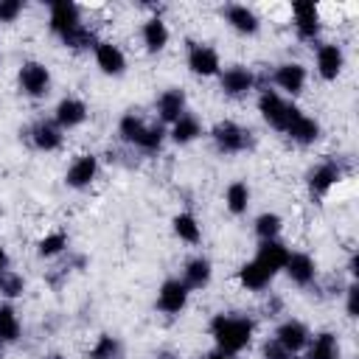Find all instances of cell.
Wrapping results in <instances>:
<instances>
[{"instance_id":"14","label":"cell","mask_w":359,"mask_h":359,"mask_svg":"<svg viewBox=\"0 0 359 359\" xmlns=\"http://www.w3.org/2000/svg\"><path fill=\"white\" fill-rule=\"evenodd\" d=\"M314 67H317V76H320L323 81H337V76H339L342 67H345V53H342V48L334 45V42L320 45L317 53H314Z\"/></svg>"},{"instance_id":"31","label":"cell","mask_w":359,"mask_h":359,"mask_svg":"<svg viewBox=\"0 0 359 359\" xmlns=\"http://www.w3.org/2000/svg\"><path fill=\"white\" fill-rule=\"evenodd\" d=\"M22 334V325H20V317L14 311L11 303H0V345H11L17 342Z\"/></svg>"},{"instance_id":"36","label":"cell","mask_w":359,"mask_h":359,"mask_svg":"<svg viewBox=\"0 0 359 359\" xmlns=\"http://www.w3.org/2000/svg\"><path fill=\"white\" fill-rule=\"evenodd\" d=\"M22 292H25V278L20 272H14V269L0 272V297L14 300V297H22Z\"/></svg>"},{"instance_id":"24","label":"cell","mask_w":359,"mask_h":359,"mask_svg":"<svg viewBox=\"0 0 359 359\" xmlns=\"http://www.w3.org/2000/svg\"><path fill=\"white\" fill-rule=\"evenodd\" d=\"M213 278V264L205 258V255H194L191 261H185V269H182V283L196 292V289H205Z\"/></svg>"},{"instance_id":"18","label":"cell","mask_w":359,"mask_h":359,"mask_svg":"<svg viewBox=\"0 0 359 359\" xmlns=\"http://www.w3.org/2000/svg\"><path fill=\"white\" fill-rule=\"evenodd\" d=\"M339 182H342V168L334 160H325V163H320V165H314L309 171V191L314 196H325Z\"/></svg>"},{"instance_id":"23","label":"cell","mask_w":359,"mask_h":359,"mask_svg":"<svg viewBox=\"0 0 359 359\" xmlns=\"http://www.w3.org/2000/svg\"><path fill=\"white\" fill-rule=\"evenodd\" d=\"M140 39H143V48H146L149 53H160V50H165L168 39H171V31H168L165 20L149 17V20L140 25Z\"/></svg>"},{"instance_id":"8","label":"cell","mask_w":359,"mask_h":359,"mask_svg":"<svg viewBox=\"0 0 359 359\" xmlns=\"http://www.w3.org/2000/svg\"><path fill=\"white\" fill-rule=\"evenodd\" d=\"M188 297H191V289L182 283V278H165L157 289V309L174 317L188 306Z\"/></svg>"},{"instance_id":"35","label":"cell","mask_w":359,"mask_h":359,"mask_svg":"<svg viewBox=\"0 0 359 359\" xmlns=\"http://www.w3.org/2000/svg\"><path fill=\"white\" fill-rule=\"evenodd\" d=\"M280 230H283V219H280L278 213H272V210H266V213H261V216L255 219V236H258L261 241L278 238Z\"/></svg>"},{"instance_id":"28","label":"cell","mask_w":359,"mask_h":359,"mask_svg":"<svg viewBox=\"0 0 359 359\" xmlns=\"http://www.w3.org/2000/svg\"><path fill=\"white\" fill-rule=\"evenodd\" d=\"M168 135H171V140H174L177 146H188V143H194V140L202 135V123H199L196 115L185 112V115H180V118L171 123Z\"/></svg>"},{"instance_id":"21","label":"cell","mask_w":359,"mask_h":359,"mask_svg":"<svg viewBox=\"0 0 359 359\" xmlns=\"http://www.w3.org/2000/svg\"><path fill=\"white\" fill-rule=\"evenodd\" d=\"M188 98H185V93L180 90V87H168V90H163L160 93V98H157V118L163 121V123H174L180 115H185L188 109Z\"/></svg>"},{"instance_id":"15","label":"cell","mask_w":359,"mask_h":359,"mask_svg":"<svg viewBox=\"0 0 359 359\" xmlns=\"http://www.w3.org/2000/svg\"><path fill=\"white\" fill-rule=\"evenodd\" d=\"M306 79H309V73H306V67H303L300 62H283V65H278V67H275V73H272L275 87H278L280 93L292 95V98L303 93Z\"/></svg>"},{"instance_id":"12","label":"cell","mask_w":359,"mask_h":359,"mask_svg":"<svg viewBox=\"0 0 359 359\" xmlns=\"http://www.w3.org/2000/svg\"><path fill=\"white\" fill-rule=\"evenodd\" d=\"M294 143H300V146H311V143H317L320 140V123L311 118V115H306V112H300L297 107H292V112H289V123H286V129H283Z\"/></svg>"},{"instance_id":"37","label":"cell","mask_w":359,"mask_h":359,"mask_svg":"<svg viewBox=\"0 0 359 359\" xmlns=\"http://www.w3.org/2000/svg\"><path fill=\"white\" fill-rule=\"evenodd\" d=\"M25 3L22 0H0V22H14L22 14Z\"/></svg>"},{"instance_id":"38","label":"cell","mask_w":359,"mask_h":359,"mask_svg":"<svg viewBox=\"0 0 359 359\" xmlns=\"http://www.w3.org/2000/svg\"><path fill=\"white\" fill-rule=\"evenodd\" d=\"M345 311H348V317H359V286H356V280L348 283V289H345Z\"/></svg>"},{"instance_id":"22","label":"cell","mask_w":359,"mask_h":359,"mask_svg":"<svg viewBox=\"0 0 359 359\" xmlns=\"http://www.w3.org/2000/svg\"><path fill=\"white\" fill-rule=\"evenodd\" d=\"M224 20H227V25H230L233 31H238V34H244V36H252V34H258V28H261L258 14H255L250 6H244V3L227 6V8H224Z\"/></svg>"},{"instance_id":"16","label":"cell","mask_w":359,"mask_h":359,"mask_svg":"<svg viewBox=\"0 0 359 359\" xmlns=\"http://www.w3.org/2000/svg\"><path fill=\"white\" fill-rule=\"evenodd\" d=\"M87 115H90L87 104H84L81 98H76V95H67V98H62V101L56 104V109H53V123H56L62 132H67V129L81 126V123L87 121Z\"/></svg>"},{"instance_id":"20","label":"cell","mask_w":359,"mask_h":359,"mask_svg":"<svg viewBox=\"0 0 359 359\" xmlns=\"http://www.w3.org/2000/svg\"><path fill=\"white\" fill-rule=\"evenodd\" d=\"M283 272L294 286H309L317 278V261L309 252H289V261H286Z\"/></svg>"},{"instance_id":"40","label":"cell","mask_w":359,"mask_h":359,"mask_svg":"<svg viewBox=\"0 0 359 359\" xmlns=\"http://www.w3.org/2000/svg\"><path fill=\"white\" fill-rule=\"evenodd\" d=\"M8 269V252H6V247L0 244V272H6Z\"/></svg>"},{"instance_id":"25","label":"cell","mask_w":359,"mask_h":359,"mask_svg":"<svg viewBox=\"0 0 359 359\" xmlns=\"http://www.w3.org/2000/svg\"><path fill=\"white\" fill-rule=\"evenodd\" d=\"M31 143L39 151H56V149H62L65 135L53 121H39L31 126Z\"/></svg>"},{"instance_id":"32","label":"cell","mask_w":359,"mask_h":359,"mask_svg":"<svg viewBox=\"0 0 359 359\" xmlns=\"http://www.w3.org/2000/svg\"><path fill=\"white\" fill-rule=\"evenodd\" d=\"M87 356L90 359H123V342L118 337H112V334H101L93 342Z\"/></svg>"},{"instance_id":"5","label":"cell","mask_w":359,"mask_h":359,"mask_svg":"<svg viewBox=\"0 0 359 359\" xmlns=\"http://www.w3.org/2000/svg\"><path fill=\"white\" fill-rule=\"evenodd\" d=\"M292 107H294V104H289L278 90H269V87H266V90L258 95V112H261V118H264L272 129H278V132L286 129Z\"/></svg>"},{"instance_id":"1","label":"cell","mask_w":359,"mask_h":359,"mask_svg":"<svg viewBox=\"0 0 359 359\" xmlns=\"http://www.w3.org/2000/svg\"><path fill=\"white\" fill-rule=\"evenodd\" d=\"M252 320L250 317H238V314H216L210 320V337L216 342V351L236 356L241 353L250 342H252Z\"/></svg>"},{"instance_id":"13","label":"cell","mask_w":359,"mask_h":359,"mask_svg":"<svg viewBox=\"0 0 359 359\" xmlns=\"http://www.w3.org/2000/svg\"><path fill=\"white\" fill-rule=\"evenodd\" d=\"M98 177V157L95 154H79L65 174V185L73 191H84L93 185V180Z\"/></svg>"},{"instance_id":"17","label":"cell","mask_w":359,"mask_h":359,"mask_svg":"<svg viewBox=\"0 0 359 359\" xmlns=\"http://www.w3.org/2000/svg\"><path fill=\"white\" fill-rule=\"evenodd\" d=\"M93 56H95V65H98V70L104 76H123V70H126V53L115 42L98 39Z\"/></svg>"},{"instance_id":"3","label":"cell","mask_w":359,"mask_h":359,"mask_svg":"<svg viewBox=\"0 0 359 359\" xmlns=\"http://www.w3.org/2000/svg\"><path fill=\"white\" fill-rule=\"evenodd\" d=\"M17 84H20V93L28 95V98H45L50 93V70L31 59V62H22L20 65V73H17Z\"/></svg>"},{"instance_id":"34","label":"cell","mask_w":359,"mask_h":359,"mask_svg":"<svg viewBox=\"0 0 359 359\" xmlns=\"http://www.w3.org/2000/svg\"><path fill=\"white\" fill-rule=\"evenodd\" d=\"M62 45L65 48H70V50H95V45H98V39H95V31L93 28H87L84 22L76 28V31H70L67 36H62Z\"/></svg>"},{"instance_id":"4","label":"cell","mask_w":359,"mask_h":359,"mask_svg":"<svg viewBox=\"0 0 359 359\" xmlns=\"http://www.w3.org/2000/svg\"><path fill=\"white\" fill-rule=\"evenodd\" d=\"M292 22H294V31L300 39L311 42L320 36V28H323V17H320V6L314 0H297L292 3Z\"/></svg>"},{"instance_id":"11","label":"cell","mask_w":359,"mask_h":359,"mask_svg":"<svg viewBox=\"0 0 359 359\" xmlns=\"http://www.w3.org/2000/svg\"><path fill=\"white\" fill-rule=\"evenodd\" d=\"M219 87H222L224 95L241 98L255 87V73L250 67H244V65H233V67L219 73Z\"/></svg>"},{"instance_id":"30","label":"cell","mask_w":359,"mask_h":359,"mask_svg":"<svg viewBox=\"0 0 359 359\" xmlns=\"http://www.w3.org/2000/svg\"><path fill=\"white\" fill-rule=\"evenodd\" d=\"M224 208H227L233 216L247 213V208H250V185L241 182V180L230 182V185L224 188Z\"/></svg>"},{"instance_id":"29","label":"cell","mask_w":359,"mask_h":359,"mask_svg":"<svg viewBox=\"0 0 359 359\" xmlns=\"http://www.w3.org/2000/svg\"><path fill=\"white\" fill-rule=\"evenodd\" d=\"M171 230H174V236H177L180 241H185V244H199V241H202V224H199L196 216L188 213V210H182V213H177V216L171 219Z\"/></svg>"},{"instance_id":"42","label":"cell","mask_w":359,"mask_h":359,"mask_svg":"<svg viewBox=\"0 0 359 359\" xmlns=\"http://www.w3.org/2000/svg\"><path fill=\"white\" fill-rule=\"evenodd\" d=\"M292 359H297V356H292Z\"/></svg>"},{"instance_id":"27","label":"cell","mask_w":359,"mask_h":359,"mask_svg":"<svg viewBox=\"0 0 359 359\" xmlns=\"http://www.w3.org/2000/svg\"><path fill=\"white\" fill-rule=\"evenodd\" d=\"M272 272L269 269H264L255 258L252 261H247V264H241V269H238V283L244 286V289H250V292H264L269 283H272Z\"/></svg>"},{"instance_id":"19","label":"cell","mask_w":359,"mask_h":359,"mask_svg":"<svg viewBox=\"0 0 359 359\" xmlns=\"http://www.w3.org/2000/svg\"><path fill=\"white\" fill-rule=\"evenodd\" d=\"M289 247L280 241V238H272V241H261L258 244V250H255V261L264 266V269H269L272 275H278V272H283V266H286V261H289Z\"/></svg>"},{"instance_id":"41","label":"cell","mask_w":359,"mask_h":359,"mask_svg":"<svg viewBox=\"0 0 359 359\" xmlns=\"http://www.w3.org/2000/svg\"><path fill=\"white\" fill-rule=\"evenodd\" d=\"M205 359H236V356H227V353H222V351H213V353H208Z\"/></svg>"},{"instance_id":"33","label":"cell","mask_w":359,"mask_h":359,"mask_svg":"<svg viewBox=\"0 0 359 359\" xmlns=\"http://www.w3.org/2000/svg\"><path fill=\"white\" fill-rule=\"evenodd\" d=\"M65 247H67V233L65 230H50L36 241L39 258H56L59 252H65Z\"/></svg>"},{"instance_id":"7","label":"cell","mask_w":359,"mask_h":359,"mask_svg":"<svg viewBox=\"0 0 359 359\" xmlns=\"http://www.w3.org/2000/svg\"><path fill=\"white\" fill-rule=\"evenodd\" d=\"M48 25L62 39V36H67L70 31H76L81 25V8L70 0H56V3L48 6Z\"/></svg>"},{"instance_id":"10","label":"cell","mask_w":359,"mask_h":359,"mask_svg":"<svg viewBox=\"0 0 359 359\" xmlns=\"http://www.w3.org/2000/svg\"><path fill=\"white\" fill-rule=\"evenodd\" d=\"M309 325L306 323H300V320H283L278 328H275V342L289 353V356H297V353H303L306 351V345H309Z\"/></svg>"},{"instance_id":"2","label":"cell","mask_w":359,"mask_h":359,"mask_svg":"<svg viewBox=\"0 0 359 359\" xmlns=\"http://www.w3.org/2000/svg\"><path fill=\"white\" fill-rule=\"evenodd\" d=\"M118 135H121L126 143H132V146H137V149H143V151H160L163 137H165V132H163L160 123H146V121H143L140 115H135V112H126V115L118 121Z\"/></svg>"},{"instance_id":"9","label":"cell","mask_w":359,"mask_h":359,"mask_svg":"<svg viewBox=\"0 0 359 359\" xmlns=\"http://www.w3.org/2000/svg\"><path fill=\"white\" fill-rule=\"evenodd\" d=\"M188 70L194 76H202V79L219 76L222 73V59H219L216 48L202 45V42H191L188 45Z\"/></svg>"},{"instance_id":"39","label":"cell","mask_w":359,"mask_h":359,"mask_svg":"<svg viewBox=\"0 0 359 359\" xmlns=\"http://www.w3.org/2000/svg\"><path fill=\"white\" fill-rule=\"evenodd\" d=\"M264 359H292V356H289L275 339H269V342L264 345Z\"/></svg>"},{"instance_id":"6","label":"cell","mask_w":359,"mask_h":359,"mask_svg":"<svg viewBox=\"0 0 359 359\" xmlns=\"http://www.w3.org/2000/svg\"><path fill=\"white\" fill-rule=\"evenodd\" d=\"M210 137L216 143V149L222 154H238L250 146V132L233 121H219L213 129H210Z\"/></svg>"},{"instance_id":"26","label":"cell","mask_w":359,"mask_h":359,"mask_svg":"<svg viewBox=\"0 0 359 359\" xmlns=\"http://www.w3.org/2000/svg\"><path fill=\"white\" fill-rule=\"evenodd\" d=\"M303 359H339V339H337V334L320 331V334L309 337Z\"/></svg>"}]
</instances>
